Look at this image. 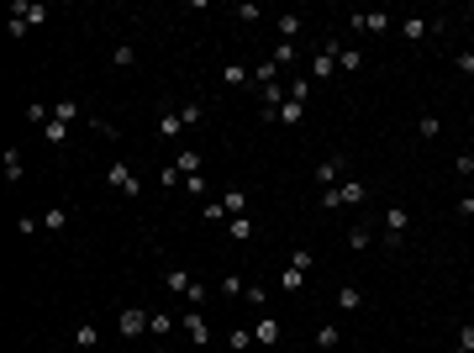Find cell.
<instances>
[{
  "label": "cell",
  "instance_id": "cell-1",
  "mask_svg": "<svg viewBox=\"0 0 474 353\" xmlns=\"http://www.w3.org/2000/svg\"><path fill=\"white\" fill-rule=\"evenodd\" d=\"M105 185H111V190H116L121 200H138V190H143L138 169H132L127 158H111V164H105Z\"/></svg>",
  "mask_w": 474,
  "mask_h": 353
},
{
  "label": "cell",
  "instance_id": "cell-2",
  "mask_svg": "<svg viewBox=\"0 0 474 353\" xmlns=\"http://www.w3.org/2000/svg\"><path fill=\"white\" fill-rule=\"evenodd\" d=\"M364 200H369V185H359V180L321 190V206H327V211H337V206H364Z\"/></svg>",
  "mask_w": 474,
  "mask_h": 353
},
{
  "label": "cell",
  "instance_id": "cell-3",
  "mask_svg": "<svg viewBox=\"0 0 474 353\" xmlns=\"http://www.w3.org/2000/svg\"><path fill=\"white\" fill-rule=\"evenodd\" d=\"M443 32V16H401V37L406 43H427Z\"/></svg>",
  "mask_w": 474,
  "mask_h": 353
},
{
  "label": "cell",
  "instance_id": "cell-4",
  "mask_svg": "<svg viewBox=\"0 0 474 353\" xmlns=\"http://www.w3.org/2000/svg\"><path fill=\"white\" fill-rule=\"evenodd\" d=\"M180 327H185V337L195 348H211V322H206V311H180Z\"/></svg>",
  "mask_w": 474,
  "mask_h": 353
},
{
  "label": "cell",
  "instance_id": "cell-5",
  "mask_svg": "<svg viewBox=\"0 0 474 353\" xmlns=\"http://www.w3.org/2000/svg\"><path fill=\"white\" fill-rule=\"evenodd\" d=\"M348 32L385 37V32H390V16H385V11H354V16H348Z\"/></svg>",
  "mask_w": 474,
  "mask_h": 353
},
{
  "label": "cell",
  "instance_id": "cell-6",
  "mask_svg": "<svg viewBox=\"0 0 474 353\" xmlns=\"http://www.w3.org/2000/svg\"><path fill=\"white\" fill-rule=\"evenodd\" d=\"M148 317H153V306H127V311L116 317L121 337H127V343H132V337H143V332H148Z\"/></svg>",
  "mask_w": 474,
  "mask_h": 353
},
{
  "label": "cell",
  "instance_id": "cell-7",
  "mask_svg": "<svg viewBox=\"0 0 474 353\" xmlns=\"http://www.w3.org/2000/svg\"><path fill=\"white\" fill-rule=\"evenodd\" d=\"M279 337H284L279 317H274V311H264V317L253 322V343H259V348H279Z\"/></svg>",
  "mask_w": 474,
  "mask_h": 353
},
{
  "label": "cell",
  "instance_id": "cell-8",
  "mask_svg": "<svg viewBox=\"0 0 474 353\" xmlns=\"http://www.w3.org/2000/svg\"><path fill=\"white\" fill-rule=\"evenodd\" d=\"M379 227H385V232H379V237H385L390 248H396V242L406 237V227H411V211H406V206H390V211H385V222H379Z\"/></svg>",
  "mask_w": 474,
  "mask_h": 353
},
{
  "label": "cell",
  "instance_id": "cell-9",
  "mask_svg": "<svg viewBox=\"0 0 474 353\" xmlns=\"http://www.w3.org/2000/svg\"><path fill=\"white\" fill-rule=\"evenodd\" d=\"M343 174H348V153H327V158H321V164H316V174H311V180L332 190L337 180H343Z\"/></svg>",
  "mask_w": 474,
  "mask_h": 353
},
{
  "label": "cell",
  "instance_id": "cell-10",
  "mask_svg": "<svg viewBox=\"0 0 474 353\" xmlns=\"http://www.w3.org/2000/svg\"><path fill=\"white\" fill-rule=\"evenodd\" d=\"M337 74V43H321V53L311 58V79H332Z\"/></svg>",
  "mask_w": 474,
  "mask_h": 353
},
{
  "label": "cell",
  "instance_id": "cell-11",
  "mask_svg": "<svg viewBox=\"0 0 474 353\" xmlns=\"http://www.w3.org/2000/svg\"><path fill=\"white\" fill-rule=\"evenodd\" d=\"M11 16L26 21V26H43L48 21V6H37V0H11Z\"/></svg>",
  "mask_w": 474,
  "mask_h": 353
},
{
  "label": "cell",
  "instance_id": "cell-12",
  "mask_svg": "<svg viewBox=\"0 0 474 353\" xmlns=\"http://www.w3.org/2000/svg\"><path fill=\"white\" fill-rule=\"evenodd\" d=\"M74 138V127H69V121H58V116H48L43 121V143H53V148H63V143H69Z\"/></svg>",
  "mask_w": 474,
  "mask_h": 353
},
{
  "label": "cell",
  "instance_id": "cell-13",
  "mask_svg": "<svg viewBox=\"0 0 474 353\" xmlns=\"http://www.w3.org/2000/svg\"><path fill=\"white\" fill-rule=\"evenodd\" d=\"M164 285H169V290H174V295H190V290H195V285H200V280H195V275H190V269H164Z\"/></svg>",
  "mask_w": 474,
  "mask_h": 353
},
{
  "label": "cell",
  "instance_id": "cell-14",
  "mask_svg": "<svg viewBox=\"0 0 474 353\" xmlns=\"http://www.w3.org/2000/svg\"><path fill=\"white\" fill-rule=\"evenodd\" d=\"M222 85H227V90L253 85V69H242V63H222Z\"/></svg>",
  "mask_w": 474,
  "mask_h": 353
},
{
  "label": "cell",
  "instance_id": "cell-15",
  "mask_svg": "<svg viewBox=\"0 0 474 353\" xmlns=\"http://www.w3.org/2000/svg\"><path fill=\"white\" fill-rule=\"evenodd\" d=\"M337 343H343V327H337V322H321L316 327V353H332Z\"/></svg>",
  "mask_w": 474,
  "mask_h": 353
},
{
  "label": "cell",
  "instance_id": "cell-16",
  "mask_svg": "<svg viewBox=\"0 0 474 353\" xmlns=\"http://www.w3.org/2000/svg\"><path fill=\"white\" fill-rule=\"evenodd\" d=\"M253 232H259V227H253V216H227V237H232V242H248Z\"/></svg>",
  "mask_w": 474,
  "mask_h": 353
},
{
  "label": "cell",
  "instance_id": "cell-17",
  "mask_svg": "<svg viewBox=\"0 0 474 353\" xmlns=\"http://www.w3.org/2000/svg\"><path fill=\"white\" fill-rule=\"evenodd\" d=\"M180 127H185V121H180V111H174V106H169V111H158V138H164V143L180 138Z\"/></svg>",
  "mask_w": 474,
  "mask_h": 353
},
{
  "label": "cell",
  "instance_id": "cell-18",
  "mask_svg": "<svg viewBox=\"0 0 474 353\" xmlns=\"http://www.w3.org/2000/svg\"><path fill=\"white\" fill-rule=\"evenodd\" d=\"M337 69H343V74H359V69H364V53H359V48H343V43H337Z\"/></svg>",
  "mask_w": 474,
  "mask_h": 353
},
{
  "label": "cell",
  "instance_id": "cell-19",
  "mask_svg": "<svg viewBox=\"0 0 474 353\" xmlns=\"http://www.w3.org/2000/svg\"><path fill=\"white\" fill-rule=\"evenodd\" d=\"M274 121H284V127H301V121H306V106H301V101H284L279 111H274Z\"/></svg>",
  "mask_w": 474,
  "mask_h": 353
},
{
  "label": "cell",
  "instance_id": "cell-20",
  "mask_svg": "<svg viewBox=\"0 0 474 353\" xmlns=\"http://www.w3.org/2000/svg\"><path fill=\"white\" fill-rule=\"evenodd\" d=\"M222 211L227 216H248V195H242V190H222Z\"/></svg>",
  "mask_w": 474,
  "mask_h": 353
},
{
  "label": "cell",
  "instance_id": "cell-21",
  "mask_svg": "<svg viewBox=\"0 0 474 353\" xmlns=\"http://www.w3.org/2000/svg\"><path fill=\"white\" fill-rule=\"evenodd\" d=\"M369 242H374V227H348V248H354V253H364V248H369Z\"/></svg>",
  "mask_w": 474,
  "mask_h": 353
},
{
  "label": "cell",
  "instance_id": "cell-22",
  "mask_svg": "<svg viewBox=\"0 0 474 353\" xmlns=\"http://www.w3.org/2000/svg\"><path fill=\"white\" fill-rule=\"evenodd\" d=\"M274 32H279V43H295L301 37V16H274Z\"/></svg>",
  "mask_w": 474,
  "mask_h": 353
},
{
  "label": "cell",
  "instance_id": "cell-23",
  "mask_svg": "<svg viewBox=\"0 0 474 353\" xmlns=\"http://www.w3.org/2000/svg\"><path fill=\"white\" fill-rule=\"evenodd\" d=\"M132 63H138V48H132V43H116V48H111V69H132Z\"/></svg>",
  "mask_w": 474,
  "mask_h": 353
},
{
  "label": "cell",
  "instance_id": "cell-24",
  "mask_svg": "<svg viewBox=\"0 0 474 353\" xmlns=\"http://www.w3.org/2000/svg\"><path fill=\"white\" fill-rule=\"evenodd\" d=\"M63 227H69V211H63V206H48V211H43V232H63Z\"/></svg>",
  "mask_w": 474,
  "mask_h": 353
},
{
  "label": "cell",
  "instance_id": "cell-25",
  "mask_svg": "<svg viewBox=\"0 0 474 353\" xmlns=\"http://www.w3.org/2000/svg\"><path fill=\"white\" fill-rule=\"evenodd\" d=\"M364 306V290L359 285H343V290H337V311H359Z\"/></svg>",
  "mask_w": 474,
  "mask_h": 353
},
{
  "label": "cell",
  "instance_id": "cell-26",
  "mask_svg": "<svg viewBox=\"0 0 474 353\" xmlns=\"http://www.w3.org/2000/svg\"><path fill=\"white\" fill-rule=\"evenodd\" d=\"M21 174H26V158L16 153V148H6V180H11V185H21Z\"/></svg>",
  "mask_w": 474,
  "mask_h": 353
},
{
  "label": "cell",
  "instance_id": "cell-27",
  "mask_svg": "<svg viewBox=\"0 0 474 353\" xmlns=\"http://www.w3.org/2000/svg\"><path fill=\"white\" fill-rule=\"evenodd\" d=\"M101 343V327H95V322H79L74 327V348H95Z\"/></svg>",
  "mask_w": 474,
  "mask_h": 353
},
{
  "label": "cell",
  "instance_id": "cell-28",
  "mask_svg": "<svg viewBox=\"0 0 474 353\" xmlns=\"http://www.w3.org/2000/svg\"><path fill=\"white\" fill-rule=\"evenodd\" d=\"M174 169H180V180L200 174V153H195V148H180V164H174Z\"/></svg>",
  "mask_w": 474,
  "mask_h": 353
},
{
  "label": "cell",
  "instance_id": "cell-29",
  "mask_svg": "<svg viewBox=\"0 0 474 353\" xmlns=\"http://www.w3.org/2000/svg\"><path fill=\"white\" fill-rule=\"evenodd\" d=\"M180 121H185V127H200V121H206V106H200V101H185V106H180Z\"/></svg>",
  "mask_w": 474,
  "mask_h": 353
},
{
  "label": "cell",
  "instance_id": "cell-30",
  "mask_svg": "<svg viewBox=\"0 0 474 353\" xmlns=\"http://www.w3.org/2000/svg\"><path fill=\"white\" fill-rule=\"evenodd\" d=\"M148 332H153V337H169V332H174V317H169V311H153V317H148Z\"/></svg>",
  "mask_w": 474,
  "mask_h": 353
},
{
  "label": "cell",
  "instance_id": "cell-31",
  "mask_svg": "<svg viewBox=\"0 0 474 353\" xmlns=\"http://www.w3.org/2000/svg\"><path fill=\"white\" fill-rule=\"evenodd\" d=\"M227 348H232V353L253 348V327H232V332H227Z\"/></svg>",
  "mask_w": 474,
  "mask_h": 353
},
{
  "label": "cell",
  "instance_id": "cell-32",
  "mask_svg": "<svg viewBox=\"0 0 474 353\" xmlns=\"http://www.w3.org/2000/svg\"><path fill=\"white\" fill-rule=\"evenodd\" d=\"M301 285H306V269H284V275H279V290L284 295H295Z\"/></svg>",
  "mask_w": 474,
  "mask_h": 353
},
{
  "label": "cell",
  "instance_id": "cell-33",
  "mask_svg": "<svg viewBox=\"0 0 474 353\" xmlns=\"http://www.w3.org/2000/svg\"><path fill=\"white\" fill-rule=\"evenodd\" d=\"M242 290H248L242 275H237V269H227V275H222V295H242Z\"/></svg>",
  "mask_w": 474,
  "mask_h": 353
},
{
  "label": "cell",
  "instance_id": "cell-34",
  "mask_svg": "<svg viewBox=\"0 0 474 353\" xmlns=\"http://www.w3.org/2000/svg\"><path fill=\"white\" fill-rule=\"evenodd\" d=\"M180 190H185V195H206V190H211V180H206V174H190V180H185Z\"/></svg>",
  "mask_w": 474,
  "mask_h": 353
},
{
  "label": "cell",
  "instance_id": "cell-35",
  "mask_svg": "<svg viewBox=\"0 0 474 353\" xmlns=\"http://www.w3.org/2000/svg\"><path fill=\"white\" fill-rule=\"evenodd\" d=\"M269 58H274L279 69H284V63H295V43H274V53H269Z\"/></svg>",
  "mask_w": 474,
  "mask_h": 353
},
{
  "label": "cell",
  "instance_id": "cell-36",
  "mask_svg": "<svg viewBox=\"0 0 474 353\" xmlns=\"http://www.w3.org/2000/svg\"><path fill=\"white\" fill-rule=\"evenodd\" d=\"M16 232H21V237H32V232H43V216H16Z\"/></svg>",
  "mask_w": 474,
  "mask_h": 353
},
{
  "label": "cell",
  "instance_id": "cell-37",
  "mask_svg": "<svg viewBox=\"0 0 474 353\" xmlns=\"http://www.w3.org/2000/svg\"><path fill=\"white\" fill-rule=\"evenodd\" d=\"M416 132H422V138H443V121L438 116H422V121H416Z\"/></svg>",
  "mask_w": 474,
  "mask_h": 353
},
{
  "label": "cell",
  "instance_id": "cell-38",
  "mask_svg": "<svg viewBox=\"0 0 474 353\" xmlns=\"http://www.w3.org/2000/svg\"><path fill=\"white\" fill-rule=\"evenodd\" d=\"M200 216H206V222H227V211H222V200H206V206H200Z\"/></svg>",
  "mask_w": 474,
  "mask_h": 353
},
{
  "label": "cell",
  "instance_id": "cell-39",
  "mask_svg": "<svg viewBox=\"0 0 474 353\" xmlns=\"http://www.w3.org/2000/svg\"><path fill=\"white\" fill-rule=\"evenodd\" d=\"M458 348H474V322H464V327H458Z\"/></svg>",
  "mask_w": 474,
  "mask_h": 353
},
{
  "label": "cell",
  "instance_id": "cell-40",
  "mask_svg": "<svg viewBox=\"0 0 474 353\" xmlns=\"http://www.w3.org/2000/svg\"><path fill=\"white\" fill-rule=\"evenodd\" d=\"M458 174H474V148H469V153H458V164H453Z\"/></svg>",
  "mask_w": 474,
  "mask_h": 353
},
{
  "label": "cell",
  "instance_id": "cell-41",
  "mask_svg": "<svg viewBox=\"0 0 474 353\" xmlns=\"http://www.w3.org/2000/svg\"><path fill=\"white\" fill-rule=\"evenodd\" d=\"M453 63H458V74H474V53H458Z\"/></svg>",
  "mask_w": 474,
  "mask_h": 353
},
{
  "label": "cell",
  "instance_id": "cell-42",
  "mask_svg": "<svg viewBox=\"0 0 474 353\" xmlns=\"http://www.w3.org/2000/svg\"><path fill=\"white\" fill-rule=\"evenodd\" d=\"M453 353H474V348H453Z\"/></svg>",
  "mask_w": 474,
  "mask_h": 353
},
{
  "label": "cell",
  "instance_id": "cell-43",
  "mask_svg": "<svg viewBox=\"0 0 474 353\" xmlns=\"http://www.w3.org/2000/svg\"><path fill=\"white\" fill-rule=\"evenodd\" d=\"M469 127H474V116H469Z\"/></svg>",
  "mask_w": 474,
  "mask_h": 353
},
{
  "label": "cell",
  "instance_id": "cell-44",
  "mask_svg": "<svg viewBox=\"0 0 474 353\" xmlns=\"http://www.w3.org/2000/svg\"><path fill=\"white\" fill-rule=\"evenodd\" d=\"M311 353H316V348H311Z\"/></svg>",
  "mask_w": 474,
  "mask_h": 353
},
{
  "label": "cell",
  "instance_id": "cell-45",
  "mask_svg": "<svg viewBox=\"0 0 474 353\" xmlns=\"http://www.w3.org/2000/svg\"><path fill=\"white\" fill-rule=\"evenodd\" d=\"M158 353H164V348H158Z\"/></svg>",
  "mask_w": 474,
  "mask_h": 353
}]
</instances>
